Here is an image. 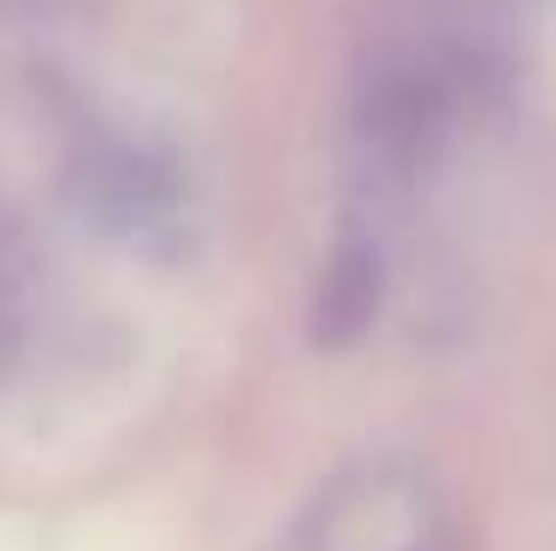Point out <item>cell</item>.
Here are the masks:
<instances>
[{"instance_id": "1", "label": "cell", "mask_w": 556, "mask_h": 551, "mask_svg": "<svg viewBox=\"0 0 556 551\" xmlns=\"http://www.w3.org/2000/svg\"><path fill=\"white\" fill-rule=\"evenodd\" d=\"M379 291H386V267L379 249L367 238H343L326 255L320 273V297H314V345L343 350L379 321Z\"/></svg>"}]
</instances>
